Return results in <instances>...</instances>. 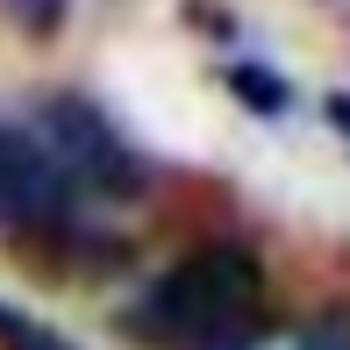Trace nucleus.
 Segmentation results:
<instances>
[{
    "instance_id": "obj_1",
    "label": "nucleus",
    "mask_w": 350,
    "mask_h": 350,
    "mask_svg": "<svg viewBox=\"0 0 350 350\" xmlns=\"http://www.w3.org/2000/svg\"><path fill=\"white\" fill-rule=\"evenodd\" d=\"M136 329L165 350H250L265 329V272L243 243H200L143 293Z\"/></svg>"
},
{
    "instance_id": "obj_2",
    "label": "nucleus",
    "mask_w": 350,
    "mask_h": 350,
    "mask_svg": "<svg viewBox=\"0 0 350 350\" xmlns=\"http://www.w3.org/2000/svg\"><path fill=\"white\" fill-rule=\"evenodd\" d=\"M43 129H51L43 150H51V165L65 172V186H100V193H129V186H143L136 150L107 129L86 100H51V122H43Z\"/></svg>"
},
{
    "instance_id": "obj_3",
    "label": "nucleus",
    "mask_w": 350,
    "mask_h": 350,
    "mask_svg": "<svg viewBox=\"0 0 350 350\" xmlns=\"http://www.w3.org/2000/svg\"><path fill=\"white\" fill-rule=\"evenodd\" d=\"M65 200L72 186L51 165V150L22 129H0V221H57Z\"/></svg>"
},
{
    "instance_id": "obj_4",
    "label": "nucleus",
    "mask_w": 350,
    "mask_h": 350,
    "mask_svg": "<svg viewBox=\"0 0 350 350\" xmlns=\"http://www.w3.org/2000/svg\"><path fill=\"white\" fill-rule=\"evenodd\" d=\"M0 343L8 350H72L57 329H43L36 314H22V308H0Z\"/></svg>"
},
{
    "instance_id": "obj_5",
    "label": "nucleus",
    "mask_w": 350,
    "mask_h": 350,
    "mask_svg": "<svg viewBox=\"0 0 350 350\" xmlns=\"http://www.w3.org/2000/svg\"><path fill=\"white\" fill-rule=\"evenodd\" d=\"M300 350H350V322H322V329H314V336L300 343Z\"/></svg>"
},
{
    "instance_id": "obj_6",
    "label": "nucleus",
    "mask_w": 350,
    "mask_h": 350,
    "mask_svg": "<svg viewBox=\"0 0 350 350\" xmlns=\"http://www.w3.org/2000/svg\"><path fill=\"white\" fill-rule=\"evenodd\" d=\"M329 8H343V14H350V0H329Z\"/></svg>"
}]
</instances>
